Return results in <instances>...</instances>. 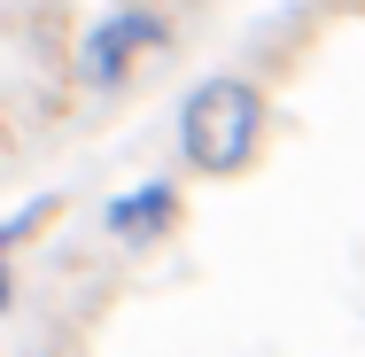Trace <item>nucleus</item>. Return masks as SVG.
Wrapping results in <instances>:
<instances>
[{"mask_svg":"<svg viewBox=\"0 0 365 357\" xmlns=\"http://www.w3.org/2000/svg\"><path fill=\"white\" fill-rule=\"evenodd\" d=\"M47 210H55V195H47V202H31L24 217H8V225H0V311H16V241H31V233L47 225Z\"/></svg>","mask_w":365,"mask_h":357,"instance_id":"nucleus-4","label":"nucleus"},{"mask_svg":"<svg viewBox=\"0 0 365 357\" xmlns=\"http://www.w3.org/2000/svg\"><path fill=\"white\" fill-rule=\"evenodd\" d=\"M171 225H179V187H171V179H140V187H125V195L101 202V233H109L117 249H148V241H163Z\"/></svg>","mask_w":365,"mask_h":357,"instance_id":"nucleus-3","label":"nucleus"},{"mask_svg":"<svg viewBox=\"0 0 365 357\" xmlns=\"http://www.w3.org/2000/svg\"><path fill=\"white\" fill-rule=\"evenodd\" d=\"M171 47V24L155 16V8H117V16H101L86 39H78V78L86 86H101V93H117L125 78H133V63H148V55H163Z\"/></svg>","mask_w":365,"mask_h":357,"instance_id":"nucleus-2","label":"nucleus"},{"mask_svg":"<svg viewBox=\"0 0 365 357\" xmlns=\"http://www.w3.org/2000/svg\"><path fill=\"white\" fill-rule=\"evenodd\" d=\"M264 140V86L257 78H202L187 101H179V155L202 171V179H233L257 163Z\"/></svg>","mask_w":365,"mask_h":357,"instance_id":"nucleus-1","label":"nucleus"}]
</instances>
